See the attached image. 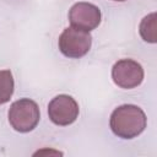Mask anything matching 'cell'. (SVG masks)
Returning a JSON list of instances; mask_svg holds the SVG:
<instances>
[{"instance_id": "6da1fadb", "label": "cell", "mask_w": 157, "mask_h": 157, "mask_svg": "<svg viewBox=\"0 0 157 157\" xmlns=\"http://www.w3.org/2000/svg\"><path fill=\"white\" fill-rule=\"evenodd\" d=\"M147 118L144 110L134 104H123L115 108L110 115L112 131L121 139H134L146 128Z\"/></svg>"}, {"instance_id": "7a4b0ae2", "label": "cell", "mask_w": 157, "mask_h": 157, "mask_svg": "<svg viewBox=\"0 0 157 157\" xmlns=\"http://www.w3.org/2000/svg\"><path fill=\"white\" fill-rule=\"evenodd\" d=\"M40 113L38 104L29 99L22 98L13 102L9 109V123L18 132H29L39 123Z\"/></svg>"}, {"instance_id": "3957f363", "label": "cell", "mask_w": 157, "mask_h": 157, "mask_svg": "<svg viewBox=\"0 0 157 157\" xmlns=\"http://www.w3.org/2000/svg\"><path fill=\"white\" fill-rule=\"evenodd\" d=\"M92 44V37L90 32L81 31L74 27H67L59 37L58 45L60 52L72 59H78L88 53Z\"/></svg>"}, {"instance_id": "277c9868", "label": "cell", "mask_w": 157, "mask_h": 157, "mask_svg": "<svg viewBox=\"0 0 157 157\" xmlns=\"http://www.w3.org/2000/svg\"><path fill=\"white\" fill-rule=\"evenodd\" d=\"M78 104L69 94H59L48 104L49 119L59 126L72 124L78 117Z\"/></svg>"}, {"instance_id": "5b68a950", "label": "cell", "mask_w": 157, "mask_h": 157, "mask_svg": "<svg viewBox=\"0 0 157 157\" xmlns=\"http://www.w3.org/2000/svg\"><path fill=\"white\" fill-rule=\"evenodd\" d=\"M112 78L114 83L121 88H135L141 85L144 80V69L135 60L121 59L113 65Z\"/></svg>"}, {"instance_id": "8992f818", "label": "cell", "mask_w": 157, "mask_h": 157, "mask_svg": "<svg viewBox=\"0 0 157 157\" xmlns=\"http://www.w3.org/2000/svg\"><path fill=\"white\" fill-rule=\"evenodd\" d=\"M101 10L90 2H76L69 11V21L71 27L91 32L101 23Z\"/></svg>"}, {"instance_id": "52a82bcc", "label": "cell", "mask_w": 157, "mask_h": 157, "mask_svg": "<svg viewBox=\"0 0 157 157\" xmlns=\"http://www.w3.org/2000/svg\"><path fill=\"white\" fill-rule=\"evenodd\" d=\"M139 31L145 42L156 43L157 37H156V13L155 12L142 18V21L140 22Z\"/></svg>"}, {"instance_id": "ba28073f", "label": "cell", "mask_w": 157, "mask_h": 157, "mask_svg": "<svg viewBox=\"0 0 157 157\" xmlns=\"http://www.w3.org/2000/svg\"><path fill=\"white\" fill-rule=\"evenodd\" d=\"M13 93V77L10 70H0V105L10 101Z\"/></svg>"}, {"instance_id": "9c48e42d", "label": "cell", "mask_w": 157, "mask_h": 157, "mask_svg": "<svg viewBox=\"0 0 157 157\" xmlns=\"http://www.w3.org/2000/svg\"><path fill=\"white\" fill-rule=\"evenodd\" d=\"M114 1H125V0H114Z\"/></svg>"}]
</instances>
